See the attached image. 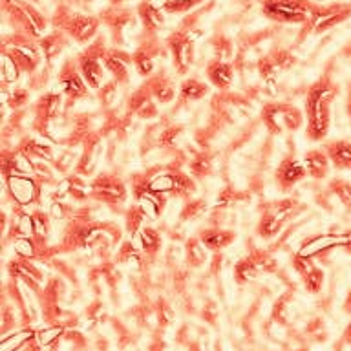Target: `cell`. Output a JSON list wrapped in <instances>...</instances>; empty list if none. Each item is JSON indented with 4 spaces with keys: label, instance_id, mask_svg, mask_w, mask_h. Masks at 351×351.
Returning a JSON list of instances; mask_svg holds the SVG:
<instances>
[{
    "label": "cell",
    "instance_id": "50",
    "mask_svg": "<svg viewBox=\"0 0 351 351\" xmlns=\"http://www.w3.org/2000/svg\"><path fill=\"white\" fill-rule=\"evenodd\" d=\"M213 49L216 57L214 59H219V60H229L234 53V48H232V43H230L229 38L223 37V35H219L213 40Z\"/></svg>",
    "mask_w": 351,
    "mask_h": 351
},
{
    "label": "cell",
    "instance_id": "16",
    "mask_svg": "<svg viewBox=\"0 0 351 351\" xmlns=\"http://www.w3.org/2000/svg\"><path fill=\"white\" fill-rule=\"evenodd\" d=\"M291 265H293L295 273L298 274V278H300L302 285H304V289L309 295H318L322 291L324 284H326V273L318 265L317 260L300 256L298 252H295L293 258H291Z\"/></svg>",
    "mask_w": 351,
    "mask_h": 351
},
{
    "label": "cell",
    "instance_id": "32",
    "mask_svg": "<svg viewBox=\"0 0 351 351\" xmlns=\"http://www.w3.org/2000/svg\"><path fill=\"white\" fill-rule=\"evenodd\" d=\"M186 169L191 172L194 180H205L210 178L216 170V152L213 148L210 150H197L186 163Z\"/></svg>",
    "mask_w": 351,
    "mask_h": 351
},
{
    "label": "cell",
    "instance_id": "35",
    "mask_svg": "<svg viewBox=\"0 0 351 351\" xmlns=\"http://www.w3.org/2000/svg\"><path fill=\"white\" fill-rule=\"evenodd\" d=\"M114 262L121 263V265H134L137 271H145L147 269L145 254H143L141 249H137L134 240H125L121 243L117 252H115Z\"/></svg>",
    "mask_w": 351,
    "mask_h": 351
},
{
    "label": "cell",
    "instance_id": "4",
    "mask_svg": "<svg viewBox=\"0 0 351 351\" xmlns=\"http://www.w3.org/2000/svg\"><path fill=\"white\" fill-rule=\"evenodd\" d=\"M51 26H53V29H60L62 33H66L77 44H90L97 38L101 19L75 13L70 5L62 4L55 11Z\"/></svg>",
    "mask_w": 351,
    "mask_h": 351
},
{
    "label": "cell",
    "instance_id": "21",
    "mask_svg": "<svg viewBox=\"0 0 351 351\" xmlns=\"http://www.w3.org/2000/svg\"><path fill=\"white\" fill-rule=\"evenodd\" d=\"M104 70L110 73L112 81H115L121 88H126L130 84V73L134 68V59L132 53L121 48H108L104 53Z\"/></svg>",
    "mask_w": 351,
    "mask_h": 351
},
{
    "label": "cell",
    "instance_id": "43",
    "mask_svg": "<svg viewBox=\"0 0 351 351\" xmlns=\"http://www.w3.org/2000/svg\"><path fill=\"white\" fill-rule=\"evenodd\" d=\"M2 86H4V95H5V106L13 112H19V110L26 108V104L29 103V88H11L10 92H8V84L2 82Z\"/></svg>",
    "mask_w": 351,
    "mask_h": 351
},
{
    "label": "cell",
    "instance_id": "22",
    "mask_svg": "<svg viewBox=\"0 0 351 351\" xmlns=\"http://www.w3.org/2000/svg\"><path fill=\"white\" fill-rule=\"evenodd\" d=\"M5 293L10 296L13 304H15L16 311L21 313V317L24 322H33L37 317V309H35V300H33V293L27 285H24L21 280L10 278L5 284Z\"/></svg>",
    "mask_w": 351,
    "mask_h": 351
},
{
    "label": "cell",
    "instance_id": "28",
    "mask_svg": "<svg viewBox=\"0 0 351 351\" xmlns=\"http://www.w3.org/2000/svg\"><path fill=\"white\" fill-rule=\"evenodd\" d=\"M147 84L159 104H170L176 99V82L163 68L154 71L147 79Z\"/></svg>",
    "mask_w": 351,
    "mask_h": 351
},
{
    "label": "cell",
    "instance_id": "29",
    "mask_svg": "<svg viewBox=\"0 0 351 351\" xmlns=\"http://www.w3.org/2000/svg\"><path fill=\"white\" fill-rule=\"evenodd\" d=\"M304 167L307 170V178L315 181H322L329 176L331 170V161H329L328 154L324 148H311L302 156Z\"/></svg>",
    "mask_w": 351,
    "mask_h": 351
},
{
    "label": "cell",
    "instance_id": "31",
    "mask_svg": "<svg viewBox=\"0 0 351 351\" xmlns=\"http://www.w3.org/2000/svg\"><path fill=\"white\" fill-rule=\"evenodd\" d=\"M139 249L145 254V260H147L148 265L156 263L158 256L161 254V249H163V236L158 229H154L152 225H145L139 232Z\"/></svg>",
    "mask_w": 351,
    "mask_h": 351
},
{
    "label": "cell",
    "instance_id": "44",
    "mask_svg": "<svg viewBox=\"0 0 351 351\" xmlns=\"http://www.w3.org/2000/svg\"><path fill=\"white\" fill-rule=\"evenodd\" d=\"M328 191L331 196L337 197V202H339L342 207L350 210L351 208V181L344 180V178L331 180L328 185Z\"/></svg>",
    "mask_w": 351,
    "mask_h": 351
},
{
    "label": "cell",
    "instance_id": "26",
    "mask_svg": "<svg viewBox=\"0 0 351 351\" xmlns=\"http://www.w3.org/2000/svg\"><path fill=\"white\" fill-rule=\"evenodd\" d=\"M137 21L141 22L145 27V35L147 37H154L158 35V32L165 24V11L161 10V5H156L152 0H143L137 5Z\"/></svg>",
    "mask_w": 351,
    "mask_h": 351
},
{
    "label": "cell",
    "instance_id": "55",
    "mask_svg": "<svg viewBox=\"0 0 351 351\" xmlns=\"http://www.w3.org/2000/svg\"><path fill=\"white\" fill-rule=\"evenodd\" d=\"M130 0H110V5H125Z\"/></svg>",
    "mask_w": 351,
    "mask_h": 351
},
{
    "label": "cell",
    "instance_id": "49",
    "mask_svg": "<svg viewBox=\"0 0 351 351\" xmlns=\"http://www.w3.org/2000/svg\"><path fill=\"white\" fill-rule=\"evenodd\" d=\"M2 57H4L2 59V82H5V84H15L21 79L22 70L13 59L5 57V55H2Z\"/></svg>",
    "mask_w": 351,
    "mask_h": 351
},
{
    "label": "cell",
    "instance_id": "41",
    "mask_svg": "<svg viewBox=\"0 0 351 351\" xmlns=\"http://www.w3.org/2000/svg\"><path fill=\"white\" fill-rule=\"evenodd\" d=\"M208 210V203L207 199H203V197H191V199H186L181 205L180 210V223H189V221H196L202 216H205V213Z\"/></svg>",
    "mask_w": 351,
    "mask_h": 351
},
{
    "label": "cell",
    "instance_id": "7",
    "mask_svg": "<svg viewBox=\"0 0 351 351\" xmlns=\"http://www.w3.org/2000/svg\"><path fill=\"white\" fill-rule=\"evenodd\" d=\"M315 5L313 0H260L262 15L280 24H306Z\"/></svg>",
    "mask_w": 351,
    "mask_h": 351
},
{
    "label": "cell",
    "instance_id": "12",
    "mask_svg": "<svg viewBox=\"0 0 351 351\" xmlns=\"http://www.w3.org/2000/svg\"><path fill=\"white\" fill-rule=\"evenodd\" d=\"M57 82H59L60 92L66 99V108L70 110L71 106L79 101L90 99V86L84 81L75 59H66L59 68L57 73Z\"/></svg>",
    "mask_w": 351,
    "mask_h": 351
},
{
    "label": "cell",
    "instance_id": "3",
    "mask_svg": "<svg viewBox=\"0 0 351 351\" xmlns=\"http://www.w3.org/2000/svg\"><path fill=\"white\" fill-rule=\"evenodd\" d=\"M260 121L271 136H284L300 130L306 125V115L295 103L267 101L260 110Z\"/></svg>",
    "mask_w": 351,
    "mask_h": 351
},
{
    "label": "cell",
    "instance_id": "1",
    "mask_svg": "<svg viewBox=\"0 0 351 351\" xmlns=\"http://www.w3.org/2000/svg\"><path fill=\"white\" fill-rule=\"evenodd\" d=\"M340 86L331 71L326 70L317 81L307 86L304 97V115H306V137L311 143L324 141L331 128L333 103L339 97Z\"/></svg>",
    "mask_w": 351,
    "mask_h": 351
},
{
    "label": "cell",
    "instance_id": "37",
    "mask_svg": "<svg viewBox=\"0 0 351 351\" xmlns=\"http://www.w3.org/2000/svg\"><path fill=\"white\" fill-rule=\"evenodd\" d=\"M183 260L189 269L203 267L208 260V251L197 236H189L183 245Z\"/></svg>",
    "mask_w": 351,
    "mask_h": 351
},
{
    "label": "cell",
    "instance_id": "40",
    "mask_svg": "<svg viewBox=\"0 0 351 351\" xmlns=\"http://www.w3.org/2000/svg\"><path fill=\"white\" fill-rule=\"evenodd\" d=\"M123 218H125L126 234L130 236L132 240H134L136 236H139L143 227H145V219H148V216L147 213H145V210H143L136 202H134L132 205H128V207L125 208Z\"/></svg>",
    "mask_w": 351,
    "mask_h": 351
},
{
    "label": "cell",
    "instance_id": "17",
    "mask_svg": "<svg viewBox=\"0 0 351 351\" xmlns=\"http://www.w3.org/2000/svg\"><path fill=\"white\" fill-rule=\"evenodd\" d=\"M104 152V136L99 130L92 132L81 147V158L75 167V174L82 178H93L97 172L99 161Z\"/></svg>",
    "mask_w": 351,
    "mask_h": 351
},
{
    "label": "cell",
    "instance_id": "51",
    "mask_svg": "<svg viewBox=\"0 0 351 351\" xmlns=\"http://www.w3.org/2000/svg\"><path fill=\"white\" fill-rule=\"evenodd\" d=\"M346 112H348V117L351 121V82L348 86V93H346Z\"/></svg>",
    "mask_w": 351,
    "mask_h": 351
},
{
    "label": "cell",
    "instance_id": "13",
    "mask_svg": "<svg viewBox=\"0 0 351 351\" xmlns=\"http://www.w3.org/2000/svg\"><path fill=\"white\" fill-rule=\"evenodd\" d=\"M167 48H169V55L174 64V70L178 75H186L191 71L194 59H196V46L192 40L189 29H176L167 37L165 40Z\"/></svg>",
    "mask_w": 351,
    "mask_h": 351
},
{
    "label": "cell",
    "instance_id": "2",
    "mask_svg": "<svg viewBox=\"0 0 351 351\" xmlns=\"http://www.w3.org/2000/svg\"><path fill=\"white\" fill-rule=\"evenodd\" d=\"M2 11L13 33H22L38 40L48 32V19L29 0H2Z\"/></svg>",
    "mask_w": 351,
    "mask_h": 351
},
{
    "label": "cell",
    "instance_id": "52",
    "mask_svg": "<svg viewBox=\"0 0 351 351\" xmlns=\"http://www.w3.org/2000/svg\"><path fill=\"white\" fill-rule=\"evenodd\" d=\"M342 309H344V313L351 315V289L348 291V295H346L344 304H342Z\"/></svg>",
    "mask_w": 351,
    "mask_h": 351
},
{
    "label": "cell",
    "instance_id": "15",
    "mask_svg": "<svg viewBox=\"0 0 351 351\" xmlns=\"http://www.w3.org/2000/svg\"><path fill=\"white\" fill-rule=\"evenodd\" d=\"M125 112L136 119L143 121H154L159 117V108L158 101L154 99L152 92H150V86L147 84V81L143 82L141 86L134 90V92L128 95L125 103Z\"/></svg>",
    "mask_w": 351,
    "mask_h": 351
},
{
    "label": "cell",
    "instance_id": "23",
    "mask_svg": "<svg viewBox=\"0 0 351 351\" xmlns=\"http://www.w3.org/2000/svg\"><path fill=\"white\" fill-rule=\"evenodd\" d=\"M0 170L4 176H33L35 172V161L29 159L21 148L4 147L0 152Z\"/></svg>",
    "mask_w": 351,
    "mask_h": 351
},
{
    "label": "cell",
    "instance_id": "8",
    "mask_svg": "<svg viewBox=\"0 0 351 351\" xmlns=\"http://www.w3.org/2000/svg\"><path fill=\"white\" fill-rule=\"evenodd\" d=\"M106 40L103 35H97V38L90 43L86 48L82 49L81 53L77 55V66L81 70L84 81L88 82V86L97 92L99 88L104 84V53H106Z\"/></svg>",
    "mask_w": 351,
    "mask_h": 351
},
{
    "label": "cell",
    "instance_id": "20",
    "mask_svg": "<svg viewBox=\"0 0 351 351\" xmlns=\"http://www.w3.org/2000/svg\"><path fill=\"white\" fill-rule=\"evenodd\" d=\"M5 271L10 278L21 280L33 293H40L44 287V271L37 265L35 260H24V258H13L5 265Z\"/></svg>",
    "mask_w": 351,
    "mask_h": 351
},
{
    "label": "cell",
    "instance_id": "5",
    "mask_svg": "<svg viewBox=\"0 0 351 351\" xmlns=\"http://www.w3.org/2000/svg\"><path fill=\"white\" fill-rule=\"evenodd\" d=\"M128 199V185L117 172H99L90 180V202L110 207L117 213H125L121 208Z\"/></svg>",
    "mask_w": 351,
    "mask_h": 351
},
{
    "label": "cell",
    "instance_id": "25",
    "mask_svg": "<svg viewBox=\"0 0 351 351\" xmlns=\"http://www.w3.org/2000/svg\"><path fill=\"white\" fill-rule=\"evenodd\" d=\"M205 75L214 88H218V92H229L234 81V64L230 60L208 59Z\"/></svg>",
    "mask_w": 351,
    "mask_h": 351
},
{
    "label": "cell",
    "instance_id": "39",
    "mask_svg": "<svg viewBox=\"0 0 351 351\" xmlns=\"http://www.w3.org/2000/svg\"><path fill=\"white\" fill-rule=\"evenodd\" d=\"M285 221L278 216H274L271 213H260V219L256 223V236L260 240H273L276 236H280V232L284 230Z\"/></svg>",
    "mask_w": 351,
    "mask_h": 351
},
{
    "label": "cell",
    "instance_id": "36",
    "mask_svg": "<svg viewBox=\"0 0 351 351\" xmlns=\"http://www.w3.org/2000/svg\"><path fill=\"white\" fill-rule=\"evenodd\" d=\"M208 93H210V86L207 82L202 81L199 77H189L180 84L178 97L181 103H196V101L207 97Z\"/></svg>",
    "mask_w": 351,
    "mask_h": 351
},
{
    "label": "cell",
    "instance_id": "45",
    "mask_svg": "<svg viewBox=\"0 0 351 351\" xmlns=\"http://www.w3.org/2000/svg\"><path fill=\"white\" fill-rule=\"evenodd\" d=\"M119 84L115 81H106L103 86L97 90V99L99 104H101V108L103 112H108V110L115 108V103H117V95H119Z\"/></svg>",
    "mask_w": 351,
    "mask_h": 351
},
{
    "label": "cell",
    "instance_id": "24",
    "mask_svg": "<svg viewBox=\"0 0 351 351\" xmlns=\"http://www.w3.org/2000/svg\"><path fill=\"white\" fill-rule=\"evenodd\" d=\"M197 238L202 241L207 251H210L213 254L216 252L225 251L227 247H230L236 241L238 234H236L234 229H227V227H203V229L197 230Z\"/></svg>",
    "mask_w": 351,
    "mask_h": 351
},
{
    "label": "cell",
    "instance_id": "47",
    "mask_svg": "<svg viewBox=\"0 0 351 351\" xmlns=\"http://www.w3.org/2000/svg\"><path fill=\"white\" fill-rule=\"evenodd\" d=\"M271 59L274 60V64L278 68V71H287L291 70L293 66H296L298 59H296L295 53H291L287 48H273L269 51Z\"/></svg>",
    "mask_w": 351,
    "mask_h": 351
},
{
    "label": "cell",
    "instance_id": "46",
    "mask_svg": "<svg viewBox=\"0 0 351 351\" xmlns=\"http://www.w3.org/2000/svg\"><path fill=\"white\" fill-rule=\"evenodd\" d=\"M35 337H37V333L33 329H21V331H16L11 337H4V340H2V351L21 350L22 346L27 344V340H35Z\"/></svg>",
    "mask_w": 351,
    "mask_h": 351
},
{
    "label": "cell",
    "instance_id": "19",
    "mask_svg": "<svg viewBox=\"0 0 351 351\" xmlns=\"http://www.w3.org/2000/svg\"><path fill=\"white\" fill-rule=\"evenodd\" d=\"M136 16L130 10H126L123 5H108L106 10L101 11V24L108 27L114 38L115 48H119L125 43V32L130 26L136 24Z\"/></svg>",
    "mask_w": 351,
    "mask_h": 351
},
{
    "label": "cell",
    "instance_id": "42",
    "mask_svg": "<svg viewBox=\"0 0 351 351\" xmlns=\"http://www.w3.org/2000/svg\"><path fill=\"white\" fill-rule=\"evenodd\" d=\"M13 252H15L16 258H24V260H35V262H40V247L37 245V241L33 240L32 236H21L16 238L13 243Z\"/></svg>",
    "mask_w": 351,
    "mask_h": 351
},
{
    "label": "cell",
    "instance_id": "14",
    "mask_svg": "<svg viewBox=\"0 0 351 351\" xmlns=\"http://www.w3.org/2000/svg\"><path fill=\"white\" fill-rule=\"evenodd\" d=\"M165 55H169L167 44L159 43V38L156 35L154 37H147L137 46L136 51L132 53L134 70H136L137 75L148 79L156 71V59L158 57H165Z\"/></svg>",
    "mask_w": 351,
    "mask_h": 351
},
{
    "label": "cell",
    "instance_id": "30",
    "mask_svg": "<svg viewBox=\"0 0 351 351\" xmlns=\"http://www.w3.org/2000/svg\"><path fill=\"white\" fill-rule=\"evenodd\" d=\"M331 167L340 172H351V141L350 139H331L324 143Z\"/></svg>",
    "mask_w": 351,
    "mask_h": 351
},
{
    "label": "cell",
    "instance_id": "53",
    "mask_svg": "<svg viewBox=\"0 0 351 351\" xmlns=\"http://www.w3.org/2000/svg\"><path fill=\"white\" fill-rule=\"evenodd\" d=\"M342 340H344L346 344H348L351 348V322L348 324V326H346L344 335H342Z\"/></svg>",
    "mask_w": 351,
    "mask_h": 351
},
{
    "label": "cell",
    "instance_id": "48",
    "mask_svg": "<svg viewBox=\"0 0 351 351\" xmlns=\"http://www.w3.org/2000/svg\"><path fill=\"white\" fill-rule=\"evenodd\" d=\"M205 0H169L161 4V10L169 15H180V13H189L196 10L197 5H202Z\"/></svg>",
    "mask_w": 351,
    "mask_h": 351
},
{
    "label": "cell",
    "instance_id": "54",
    "mask_svg": "<svg viewBox=\"0 0 351 351\" xmlns=\"http://www.w3.org/2000/svg\"><path fill=\"white\" fill-rule=\"evenodd\" d=\"M340 55H342V57H348V59H351V38L348 40V44H344V48L340 49Z\"/></svg>",
    "mask_w": 351,
    "mask_h": 351
},
{
    "label": "cell",
    "instance_id": "6",
    "mask_svg": "<svg viewBox=\"0 0 351 351\" xmlns=\"http://www.w3.org/2000/svg\"><path fill=\"white\" fill-rule=\"evenodd\" d=\"M2 55L10 57L19 64L22 73L32 75L43 64V49L37 38L27 37L22 33H10L2 38Z\"/></svg>",
    "mask_w": 351,
    "mask_h": 351
},
{
    "label": "cell",
    "instance_id": "34",
    "mask_svg": "<svg viewBox=\"0 0 351 351\" xmlns=\"http://www.w3.org/2000/svg\"><path fill=\"white\" fill-rule=\"evenodd\" d=\"M33 230L32 238L37 241L40 251H46L49 247V238H51V216L48 210H43L40 207L33 208ZM43 254V252H40Z\"/></svg>",
    "mask_w": 351,
    "mask_h": 351
},
{
    "label": "cell",
    "instance_id": "10",
    "mask_svg": "<svg viewBox=\"0 0 351 351\" xmlns=\"http://www.w3.org/2000/svg\"><path fill=\"white\" fill-rule=\"evenodd\" d=\"M5 196L10 197L13 205L21 207H40L44 197V186L37 181L35 176H4Z\"/></svg>",
    "mask_w": 351,
    "mask_h": 351
},
{
    "label": "cell",
    "instance_id": "18",
    "mask_svg": "<svg viewBox=\"0 0 351 351\" xmlns=\"http://www.w3.org/2000/svg\"><path fill=\"white\" fill-rule=\"evenodd\" d=\"M307 178V170L304 167V161L298 159L293 154H287L284 158L280 159V163L274 169V181L282 192L293 191L298 183Z\"/></svg>",
    "mask_w": 351,
    "mask_h": 351
},
{
    "label": "cell",
    "instance_id": "11",
    "mask_svg": "<svg viewBox=\"0 0 351 351\" xmlns=\"http://www.w3.org/2000/svg\"><path fill=\"white\" fill-rule=\"evenodd\" d=\"M335 249L351 252V230H344V232H320V234L307 236L296 252L300 256L317 260V258L329 254Z\"/></svg>",
    "mask_w": 351,
    "mask_h": 351
},
{
    "label": "cell",
    "instance_id": "56",
    "mask_svg": "<svg viewBox=\"0 0 351 351\" xmlns=\"http://www.w3.org/2000/svg\"><path fill=\"white\" fill-rule=\"evenodd\" d=\"M165 2H169V0H163V4H165Z\"/></svg>",
    "mask_w": 351,
    "mask_h": 351
},
{
    "label": "cell",
    "instance_id": "33",
    "mask_svg": "<svg viewBox=\"0 0 351 351\" xmlns=\"http://www.w3.org/2000/svg\"><path fill=\"white\" fill-rule=\"evenodd\" d=\"M68 43H70V37L60 32V29H53L51 33H46L43 38H38V46L43 49L44 60H46L48 68H51L53 60L64 51Z\"/></svg>",
    "mask_w": 351,
    "mask_h": 351
},
{
    "label": "cell",
    "instance_id": "9",
    "mask_svg": "<svg viewBox=\"0 0 351 351\" xmlns=\"http://www.w3.org/2000/svg\"><path fill=\"white\" fill-rule=\"evenodd\" d=\"M351 19V2H331V4H317L309 21L304 24L307 33L324 35L333 27L344 24Z\"/></svg>",
    "mask_w": 351,
    "mask_h": 351
},
{
    "label": "cell",
    "instance_id": "38",
    "mask_svg": "<svg viewBox=\"0 0 351 351\" xmlns=\"http://www.w3.org/2000/svg\"><path fill=\"white\" fill-rule=\"evenodd\" d=\"M260 274H262V271H260L258 263L254 262V258L251 254H245L243 258H240L232 267V276H234V282L238 285L251 284Z\"/></svg>",
    "mask_w": 351,
    "mask_h": 351
},
{
    "label": "cell",
    "instance_id": "27",
    "mask_svg": "<svg viewBox=\"0 0 351 351\" xmlns=\"http://www.w3.org/2000/svg\"><path fill=\"white\" fill-rule=\"evenodd\" d=\"M16 147L21 148L22 152L26 154L27 158L33 159V161H48L51 163L57 154H55V145L48 143L43 137L35 136H22L16 143Z\"/></svg>",
    "mask_w": 351,
    "mask_h": 351
}]
</instances>
